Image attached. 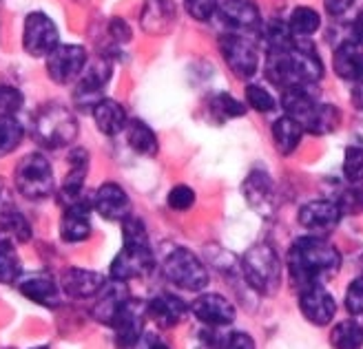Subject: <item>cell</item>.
Listing matches in <instances>:
<instances>
[{
	"instance_id": "33",
	"label": "cell",
	"mask_w": 363,
	"mask_h": 349,
	"mask_svg": "<svg viewBox=\"0 0 363 349\" xmlns=\"http://www.w3.org/2000/svg\"><path fill=\"white\" fill-rule=\"evenodd\" d=\"M23 274V261L11 241H0V283H16Z\"/></svg>"
},
{
	"instance_id": "16",
	"label": "cell",
	"mask_w": 363,
	"mask_h": 349,
	"mask_svg": "<svg viewBox=\"0 0 363 349\" xmlns=\"http://www.w3.org/2000/svg\"><path fill=\"white\" fill-rule=\"evenodd\" d=\"M341 217H343L341 208L337 206V201H330V199L308 201V204L299 208V214H297L299 226L315 234L335 230L341 222Z\"/></svg>"
},
{
	"instance_id": "43",
	"label": "cell",
	"mask_w": 363,
	"mask_h": 349,
	"mask_svg": "<svg viewBox=\"0 0 363 349\" xmlns=\"http://www.w3.org/2000/svg\"><path fill=\"white\" fill-rule=\"evenodd\" d=\"M346 309L352 316H363V277L350 283L346 292Z\"/></svg>"
},
{
	"instance_id": "39",
	"label": "cell",
	"mask_w": 363,
	"mask_h": 349,
	"mask_svg": "<svg viewBox=\"0 0 363 349\" xmlns=\"http://www.w3.org/2000/svg\"><path fill=\"white\" fill-rule=\"evenodd\" d=\"M246 104H250L257 113H270V111H275V106H277V102H275V98H272L270 91H266L259 84H248L246 86Z\"/></svg>"
},
{
	"instance_id": "32",
	"label": "cell",
	"mask_w": 363,
	"mask_h": 349,
	"mask_svg": "<svg viewBox=\"0 0 363 349\" xmlns=\"http://www.w3.org/2000/svg\"><path fill=\"white\" fill-rule=\"evenodd\" d=\"M286 23L295 38H311L321 27V16L313 7H295Z\"/></svg>"
},
{
	"instance_id": "48",
	"label": "cell",
	"mask_w": 363,
	"mask_h": 349,
	"mask_svg": "<svg viewBox=\"0 0 363 349\" xmlns=\"http://www.w3.org/2000/svg\"><path fill=\"white\" fill-rule=\"evenodd\" d=\"M13 210V201H11V195H9V188L5 186L3 181H0V217L5 212Z\"/></svg>"
},
{
	"instance_id": "35",
	"label": "cell",
	"mask_w": 363,
	"mask_h": 349,
	"mask_svg": "<svg viewBox=\"0 0 363 349\" xmlns=\"http://www.w3.org/2000/svg\"><path fill=\"white\" fill-rule=\"evenodd\" d=\"M25 137V128L16 118L0 120V157L13 153Z\"/></svg>"
},
{
	"instance_id": "2",
	"label": "cell",
	"mask_w": 363,
	"mask_h": 349,
	"mask_svg": "<svg viewBox=\"0 0 363 349\" xmlns=\"http://www.w3.org/2000/svg\"><path fill=\"white\" fill-rule=\"evenodd\" d=\"M341 268V254L321 236H301L290 246L288 272L293 283L303 290L333 279Z\"/></svg>"
},
{
	"instance_id": "30",
	"label": "cell",
	"mask_w": 363,
	"mask_h": 349,
	"mask_svg": "<svg viewBox=\"0 0 363 349\" xmlns=\"http://www.w3.org/2000/svg\"><path fill=\"white\" fill-rule=\"evenodd\" d=\"M341 124V111L335 104L328 102H319L315 106V111L311 115V120L306 122L303 131L313 133V135H328L335 128Z\"/></svg>"
},
{
	"instance_id": "10",
	"label": "cell",
	"mask_w": 363,
	"mask_h": 349,
	"mask_svg": "<svg viewBox=\"0 0 363 349\" xmlns=\"http://www.w3.org/2000/svg\"><path fill=\"white\" fill-rule=\"evenodd\" d=\"M153 270V250L151 244H122V250L116 254V259L111 263V274L113 281H131L140 279L144 274H149Z\"/></svg>"
},
{
	"instance_id": "3",
	"label": "cell",
	"mask_w": 363,
	"mask_h": 349,
	"mask_svg": "<svg viewBox=\"0 0 363 349\" xmlns=\"http://www.w3.org/2000/svg\"><path fill=\"white\" fill-rule=\"evenodd\" d=\"M78 120L69 106L47 102L31 118V133L40 146L51 151L65 149L78 137Z\"/></svg>"
},
{
	"instance_id": "27",
	"label": "cell",
	"mask_w": 363,
	"mask_h": 349,
	"mask_svg": "<svg viewBox=\"0 0 363 349\" xmlns=\"http://www.w3.org/2000/svg\"><path fill=\"white\" fill-rule=\"evenodd\" d=\"M94 120H96V126L98 131L113 137V135H120L122 131H126V126H129V118H126V111L124 106L116 100H102L96 104L94 111Z\"/></svg>"
},
{
	"instance_id": "17",
	"label": "cell",
	"mask_w": 363,
	"mask_h": 349,
	"mask_svg": "<svg viewBox=\"0 0 363 349\" xmlns=\"http://www.w3.org/2000/svg\"><path fill=\"white\" fill-rule=\"evenodd\" d=\"M91 201H94V210L106 222H124L126 217H131V199L120 183H102Z\"/></svg>"
},
{
	"instance_id": "40",
	"label": "cell",
	"mask_w": 363,
	"mask_h": 349,
	"mask_svg": "<svg viewBox=\"0 0 363 349\" xmlns=\"http://www.w3.org/2000/svg\"><path fill=\"white\" fill-rule=\"evenodd\" d=\"M337 206L341 208L343 214H357L363 210V186L361 183H352L350 188H346L339 199H337Z\"/></svg>"
},
{
	"instance_id": "38",
	"label": "cell",
	"mask_w": 363,
	"mask_h": 349,
	"mask_svg": "<svg viewBox=\"0 0 363 349\" xmlns=\"http://www.w3.org/2000/svg\"><path fill=\"white\" fill-rule=\"evenodd\" d=\"M23 93L11 84H0V120L16 118V113L23 108Z\"/></svg>"
},
{
	"instance_id": "36",
	"label": "cell",
	"mask_w": 363,
	"mask_h": 349,
	"mask_svg": "<svg viewBox=\"0 0 363 349\" xmlns=\"http://www.w3.org/2000/svg\"><path fill=\"white\" fill-rule=\"evenodd\" d=\"M211 111L217 120H233V118H244L246 106L228 93H217L211 98Z\"/></svg>"
},
{
	"instance_id": "7",
	"label": "cell",
	"mask_w": 363,
	"mask_h": 349,
	"mask_svg": "<svg viewBox=\"0 0 363 349\" xmlns=\"http://www.w3.org/2000/svg\"><path fill=\"white\" fill-rule=\"evenodd\" d=\"M111 73H113V64L102 56L86 62L82 76L78 78L74 88V102L80 111H94L96 104L104 100L102 91L108 84V80H111Z\"/></svg>"
},
{
	"instance_id": "23",
	"label": "cell",
	"mask_w": 363,
	"mask_h": 349,
	"mask_svg": "<svg viewBox=\"0 0 363 349\" xmlns=\"http://www.w3.org/2000/svg\"><path fill=\"white\" fill-rule=\"evenodd\" d=\"M189 314V305L175 294H157L147 303V316L160 327V329H171L179 325Z\"/></svg>"
},
{
	"instance_id": "29",
	"label": "cell",
	"mask_w": 363,
	"mask_h": 349,
	"mask_svg": "<svg viewBox=\"0 0 363 349\" xmlns=\"http://www.w3.org/2000/svg\"><path fill=\"white\" fill-rule=\"evenodd\" d=\"M126 142H129V146L135 153L147 155V157H153L160 151L157 135L153 133V128L149 124H144L142 120H129V126H126Z\"/></svg>"
},
{
	"instance_id": "8",
	"label": "cell",
	"mask_w": 363,
	"mask_h": 349,
	"mask_svg": "<svg viewBox=\"0 0 363 349\" xmlns=\"http://www.w3.org/2000/svg\"><path fill=\"white\" fill-rule=\"evenodd\" d=\"M220 51L224 56V62L238 78L248 80L259 69V53L255 42L250 40V35L230 33L226 31L220 38Z\"/></svg>"
},
{
	"instance_id": "11",
	"label": "cell",
	"mask_w": 363,
	"mask_h": 349,
	"mask_svg": "<svg viewBox=\"0 0 363 349\" xmlns=\"http://www.w3.org/2000/svg\"><path fill=\"white\" fill-rule=\"evenodd\" d=\"M89 58L80 45H58L47 58V76L56 84H71L82 76Z\"/></svg>"
},
{
	"instance_id": "25",
	"label": "cell",
	"mask_w": 363,
	"mask_h": 349,
	"mask_svg": "<svg viewBox=\"0 0 363 349\" xmlns=\"http://www.w3.org/2000/svg\"><path fill=\"white\" fill-rule=\"evenodd\" d=\"M129 292H126V285L122 281H113V283H106L104 290L96 297V305L91 309L94 319L102 325H108L116 321V316L120 314V309L126 305L129 301Z\"/></svg>"
},
{
	"instance_id": "6",
	"label": "cell",
	"mask_w": 363,
	"mask_h": 349,
	"mask_svg": "<svg viewBox=\"0 0 363 349\" xmlns=\"http://www.w3.org/2000/svg\"><path fill=\"white\" fill-rule=\"evenodd\" d=\"M162 270L164 277L182 290L202 292L208 285V270L186 248H175L162 263Z\"/></svg>"
},
{
	"instance_id": "31",
	"label": "cell",
	"mask_w": 363,
	"mask_h": 349,
	"mask_svg": "<svg viewBox=\"0 0 363 349\" xmlns=\"http://www.w3.org/2000/svg\"><path fill=\"white\" fill-rule=\"evenodd\" d=\"M33 230L25 214H21L16 208L5 212L0 217V241H11V244H27L31 239Z\"/></svg>"
},
{
	"instance_id": "46",
	"label": "cell",
	"mask_w": 363,
	"mask_h": 349,
	"mask_svg": "<svg viewBox=\"0 0 363 349\" xmlns=\"http://www.w3.org/2000/svg\"><path fill=\"white\" fill-rule=\"evenodd\" d=\"M108 31H111L116 42H129L131 40V29L124 21H120V18H113L111 25H108Z\"/></svg>"
},
{
	"instance_id": "26",
	"label": "cell",
	"mask_w": 363,
	"mask_h": 349,
	"mask_svg": "<svg viewBox=\"0 0 363 349\" xmlns=\"http://www.w3.org/2000/svg\"><path fill=\"white\" fill-rule=\"evenodd\" d=\"M177 9L173 5V0H147L142 7L140 23L142 29L153 35L169 33L171 27L175 25Z\"/></svg>"
},
{
	"instance_id": "1",
	"label": "cell",
	"mask_w": 363,
	"mask_h": 349,
	"mask_svg": "<svg viewBox=\"0 0 363 349\" xmlns=\"http://www.w3.org/2000/svg\"><path fill=\"white\" fill-rule=\"evenodd\" d=\"M266 76L284 91L315 86L323 78V62L311 40L295 38L288 47L268 51Z\"/></svg>"
},
{
	"instance_id": "47",
	"label": "cell",
	"mask_w": 363,
	"mask_h": 349,
	"mask_svg": "<svg viewBox=\"0 0 363 349\" xmlns=\"http://www.w3.org/2000/svg\"><path fill=\"white\" fill-rule=\"evenodd\" d=\"M323 3H325V11L330 16H343L354 5V0H323Z\"/></svg>"
},
{
	"instance_id": "45",
	"label": "cell",
	"mask_w": 363,
	"mask_h": 349,
	"mask_svg": "<svg viewBox=\"0 0 363 349\" xmlns=\"http://www.w3.org/2000/svg\"><path fill=\"white\" fill-rule=\"evenodd\" d=\"M131 349H171V345L162 338L160 334H151V332H144L142 338L131 347Z\"/></svg>"
},
{
	"instance_id": "49",
	"label": "cell",
	"mask_w": 363,
	"mask_h": 349,
	"mask_svg": "<svg viewBox=\"0 0 363 349\" xmlns=\"http://www.w3.org/2000/svg\"><path fill=\"white\" fill-rule=\"evenodd\" d=\"M352 40L363 47V11L354 18V23H352Z\"/></svg>"
},
{
	"instance_id": "18",
	"label": "cell",
	"mask_w": 363,
	"mask_h": 349,
	"mask_svg": "<svg viewBox=\"0 0 363 349\" xmlns=\"http://www.w3.org/2000/svg\"><path fill=\"white\" fill-rule=\"evenodd\" d=\"M18 292L31 303H38L43 307L53 309L60 305V285L53 281L49 272H33L18 279Z\"/></svg>"
},
{
	"instance_id": "28",
	"label": "cell",
	"mask_w": 363,
	"mask_h": 349,
	"mask_svg": "<svg viewBox=\"0 0 363 349\" xmlns=\"http://www.w3.org/2000/svg\"><path fill=\"white\" fill-rule=\"evenodd\" d=\"M270 133H272V142H275L277 153L286 157L290 153H295L306 131L297 120H293L290 115H281L277 122H272Z\"/></svg>"
},
{
	"instance_id": "21",
	"label": "cell",
	"mask_w": 363,
	"mask_h": 349,
	"mask_svg": "<svg viewBox=\"0 0 363 349\" xmlns=\"http://www.w3.org/2000/svg\"><path fill=\"white\" fill-rule=\"evenodd\" d=\"M89 173V151L86 149H74L69 153V173L65 177L62 190L58 195L62 206H71L76 201L86 199L84 197V179Z\"/></svg>"
},
{
	"instance_id": "34",
	"label": "cell",
	"mask_w": 363,
	"mask_h": 349,
	"mask_svg": "<svg viewBox=\"0 0 363 349\" xmlns=\"http://www.w3.org/2000/svg\"><path fill=\"white\" fill-rule=\"evenodd\" d=\"M333 349H361L363 347V327L354 321H343L330 332Z\"/></svg>"
},
{
	"instance_id": "13",
	"label": "cell",
	"mask_w": 363,
	"mask_h": 349,
	"mask_svg": "<svg viewBox=\"0 0 363 349\" xmlns=\"http://www.w3.org/2000/svg\"><path fill=\"white\" fill-rule=\"evenodd\" d=\"M242 195L248 206L262 217H272L279 208L275 181L268 177L266 171H250L242 183Z\"/></svg>"
},
{
	"instance_id": "15",
	"label": "cell",
	"mask_w": 363,
	"mask_h": 349,
	"mask_svg": "<svg viewBox=\"0 0 363 349\" xmlns=\"http://www.w3.org/2000/svg\"><path fill=\"white\" fill-rule=\"evenodd\" d=\"M299 309L306 321L317 327L328 325L337 314V301L323 285H311L299 290Z\"/></svg>"
},
{
	"instance_id": "37",
	"label": "cell",
	"mask_w": 363,
	"mask_h": 349,
	"mask_svg": "<svg viewBox=\"0 0 363 349\" xmlns=\"http://www.w3.org/2000/svg\"><path fill=\"white\" fill-rule=\"evenodd\" d=\"M343 175L350 183H361L363 186V144L348 146L343 155Z\"/></svg>"
},
{
	"instance_id": "9",
	"label": "cell",
	"mask_w": 363,
	"mask_h": 349,
	"mask_svg": "<svg viewBox=\"0 0 363 349\" xmlns=\"http://www.w3.org/2000/svg\"><path fill=\"white\" fill-rule=\"evenodd\" d=\"M60 45L56 23L43 11H31L23 27V49L31 58H49L51 51Z\"/></svg>"
},
{
	"instance_id": "44",
	"label": "cell",
	"mask_w": 363,
	"mask_h": 349,
	"mask_svg": "<svg viewBox=\"0 0 363 349\" xmlns=\"http://www.w3.org/2000/svg\"><path fill=\"white\" fill-rule=\"evenodd\" d=\"M217 349H257V347H255V341H252L250 334H246V332H230L226 338L220 341Z\"/></svg>"
},
{
	"instance_id": "12",
	"label": "cell",
	"mask_w": 363,
	"mask_h": 349,
	"mask_svg": "<svg viewBox=\"0 0 363 349\" xmlns=\"http://www.w3.org/2000/svg\"><path fill=\"white\" fill-rule=\"evenodd\" d=\"M217 18L230 33L250 35L257 33L262 27L259 7L252 0H220Z\"/></svg>"
},
{
	"instance_id": "14",
	"label": "cell",
	"mask_w": 363,
	"mask_h": 349,
	"mask_svg": "<svg viewBox=\"0 0 363 349\" xmlns=\"http://www.w3.org/2000/svg\"><path fill=\"white\" fill-rule=\"evenodd\" d=\"M147 303L138 299H129L120 309V314L111 323L116 345L122 349H131L144 334V321H147Z\"/></svg>"
},
{
	"instance_id": "4",
	"label": "cell",
	"mask_w": 363,
	"mask_h": 349,
	"mask_svg": "<svg viewBox=\"0 0 363 349\" xmlns=\"http://www.w3.org/2000/svg\"><path fill=\"white\" fill-rule=\"evenodd\" d=\"M242 272L252 290L264 297H270L279 290L281 283V261L275 248L268 244L250 246L242 256Z\"/></svg>"
},
{
	"instance_id": "41",
	"label": "cell",
	"mask_w": 363,
	"mask_h": 349,
	"mask_svg": "<svg viewBox=\"0 0 363 349\" xmlns=\"http://www.w3.org/2000/svg\"><path fill=\"white\" fill-rule=\"evenodd\" d=\"M167 204H169V208L175 210V212L191 210L193 204H195V193H193L191 186H184V183H179V186H175V188L169 193Z\"/></svg>"
},
{
	"instance_id": "24",
	"label": "cell",
	"mask_w": 363,
	"mask_h": 349,
	"mask_svg": "<svg viewBox=\"0 0 363 349\" xmlns=\"http://www.w3.org/2000/svg\"><path fill=\"white\" fill-rule=\"evenodd\" d=\"M333 69L335 73L350 84L363 82V47L354 40L341 42L333 53Z\"/></svg>"
},
{
	"instance_id": "20",
	"label": "cell",
	"mask_w": 363,
	"mask_h": 349,
	"mask_svg": "<svg viewBox=\"0 0 363 349\" xmlns=\"http://www.w3.org/2000/svg\"><path fill=\"white\" fill-rule=\"evenodd\" d=\"M106 279L100 272L82 270V268H67L60 277V287L71 299H94L104 290Z\"/></svg>"
},
{
	"instance_id": "50",
	"label": "cell",
	"mask_w": 363,
	"mask_h": 349,
	"mask_svg": "<svg viewBox=\"0 0 363 349\" xmlns=\"http://www.w3.org/2000/svg\"><path fill=\"white\" fill-rule=\"evenodd\" d=\"M31 349H51V347H47V345H40V347H31Z\"/></svg>"
},
{
	"instance_id": "5",
	"label": "cell",
	"mask_w": 363,
	"mask_h": 349,
	"mask_svg": "<svg viewBox=\"0 0 363 349\" xmlns=\"http://www.w3.org/2000/svg\"><path fill=\"white\" fill-rule=\"evenodd\" d=\"M16 190L31 201L47 199L53 193V171L51 164L43 153H29L18 161L16 173Z\"/></svg>"
},
{
	"instance_id": "51",
	"label": "cell",
	"mask_w": 363,
	"mask_h": 349,
	"mask_svg": "<svg viewBox=\"0 0 363 349\" xmlns=\"http://www.w3.org/2000/svg\"><path fill=\"white\" fill-rule=\"evenodd\" d=\"M361 327H363V323H361Z\"/></svg>"
},
{
	"instance_id": "42",
	"label": "cell",
	"mask_w": 363,
	"mask_h": 349,
	"mask_svg": "<svg viewBox=\"0 0 363 349\" xmlns=\"http://www.w3.org/2000/svg\"><path fill=\"white\" fill-rule=\"evenodd\" d=\"M186 11L195 18V21H208V18L217 16L220 9V0H184Z\"/></svg>"
},
{
	"instance_id": "22",
	"label": "cell",
	"mask_w": 363,
	"mask_h": 349,
	"mask_svg": "<svg viewBox=\"0 0 363 349\" xmlns=\"http://www.w3.org/2000/svg\"><path fill=\"white\" fill-rule=\"evenodd\" d=\"M91 208H94V201L86 199L65 206L60 219V239L65 244H82L91 236V219H89Z\"/></svg>"
},
{
	"instance_id": "19",
	"label": "cell",
	"mask_w": 363,
	"mask_h": 349,
	"mask_svg": "<svg viewBox=\"0 0 363 349\" xmlns=\"http://www.w3.org/2000/svg\"><path fill=\"white\" fill-rule=\"evenodd\" d=\"M193 316L208 327H224L233 323L235 307L222 294H199L191 305Z\"/></svg>"
}]
</instances>
